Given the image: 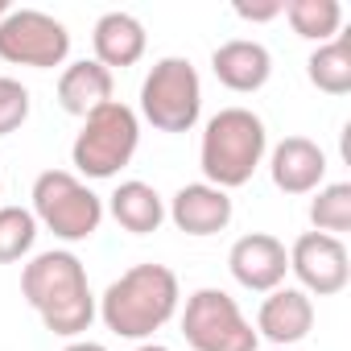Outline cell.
<instances>
[{
  "instance_id": "6da1fadb",
  "label": "cell",
  "mask_w": 351,
  "mask_h": 351,
  "mask_svg": "<svg viewBox=\"0 0 351 351\" xmlns=\"http://www.w3.org/2000/svg\"><path fill=\"white\" fill-rule=\"evenodd\" d=\"M21 298L58 339H79L95 322V293L87 285L83 261L71 248L29 256V265L21 269Z\"/></svg>"
},
{
  "instance_id": "7a4b0ae2",
  "label": "cell",
  "mask_w": 351,
  "mask_h": 351,
  "mask_svg": "<svg viewBox=\"0 0 351 351\" xmlns=\"http://www.w3.org/2000/svg\"><path fill=\"white\" fill-rule=\"evenodd\" d=\"M182 289H178V273L165 265H132L128 273H120L104 298L95 302V314L104 318V326L120 339L145 343L153 339V330H161L173 314H178Z\"/></svg>"
},
{
  "instance_id": "3957f363",
  "label": "cell",
  "mask_w": 351,
  "mask_h": 351,
  "mask_svg": "<svg viewBox=\"0 0 351 351\" xmlns=\"http://www.w3.org/2000/svg\"><path fill=\"white\" fill-rule=\"evenodd\" d=\"M269 153V128L252 108H219L199 141L203 178L219 191L248 186Z\"/></svg>"
},
{
  "instance_id": "277c9868",
  "label": "cell",
  "mask_w": 351,
  "mask_h": 351,
  "mask_svg": "<svg viewBox=\"0 0 351 351\" xmlns=\"http://www.w3.org/2000/svg\"><path fill=\"white\" fill-rule=\"evenodd\" d=\"M136 145H141V116L128 104L112 99L91 116H83V128L71 145V165L83 178L104 182V178H116L136 157Z\"/></svg>"
},
{
  "instance_id": "5b68a950",
  "label": "cell",
  "mask_w": 351,
  "mask_h": 351,
  "mask_svg": "<svg viewBox=\"0 0 351 351\" xmlns=\"http://www.w3.org/2000/svg\"><path fill=\"white\" fill-rule=\"evenodd\" d=\"M34 219L38 228L54 232L62 244H79V240H91L104 223V199L79 178L71 169H46L34 178Z\"/></svg>"
},
{
  "instance_id": "8992f818",
  "label": "cell",
  "mask_w": 351,
  "mask_h": 351,
  "mask_svg": "<svg viewBox=\"0 0 351 351\" xmlns=\"http://www.w3.org/2000/svg\"><path fill=\"white\" fill-rule=\"evenodd\" d=\"M141 116L157 132H191L203 116V83L191 58H157L141 83Z\"/></svg>"
},
{
  "instance_id": "52a82bcc",
  "label": "cell",
  "mask_w": 351,
  "mask_h": 351,
  "mask_svg": "<svg viewBox=\"0 0 351 351\" xmlns=\"http://www.w3.org/2000/svg\"><path fill=\"white\" fill-rule=\"evenodd\" d=\"M182 335L195 351H261V335L228 289H195L182 310Z\"/></svg>"
},
{
  "instance_id": "ba28073f",
  "label": "cell",
  "mask_w": 351,
  "mask_h": 351,
  "mask_svg": "<svg viewBox=\"0 0 351 351\" xmlns=\"http://www.w3.org/2000/svg\"><path fill=\"white\" fill-rule=\"evenodd\" d=\"M0 58L13 66L54 71L71 58V29L42 9H9L0 21Z\"/></svg>"
},
{
  "instance_id": "9c48e42d",
  "label": "cell",
  "mask_w": 351,
  "mask_h": 351,
  "mask_svg": "<svg viewBox=\"0 0 351 351\" xmlns=\"http://www.w3.org/2000/svg\"><path fill=\"white\" fill-rule=\"evenodd\" d=\"M289 273L298 277V289L310 298H335L351 281V256L339 236L306 232L289 248Z\"/></svg>"
},
{
  "instance_id": "30bf717a",
  "label": "cell",
  "mask_w": 351,
  "mask_h": 351,
  "mask_svg": "<svg viewBox=\"0 0 351 351\" xmlns=\"http://www.w3.org/2000/svg\"><path fill=\"white\" fill-rule=\"evenodd\" d=\"M228 269L236 277V285L252 289V293H273L277 285H285L289 273V252L277 236L269 232H248L232 244L228 252Z\"/></svg>"
},
{
  "instance_id": "8fae6325",
  "label": "cell",
  "mask_w": 351,
  "mask_h": 351,
  "mask_svg": "<svg viewBox=\"0 0 351 351\" xmlns=\"http://www.w3.org/2000/svg\"><path fill=\"white\" fill-rule=\"evenodd\" d=\"M269 178L281 195H314L326 186V153L310 136H285L269 149Z\"/></svg>"
},
{
  "instance_id": "7c38bea8",
  "label": "cell",
  "mask_w": 351,
  "mask_h": 351,
  "mask_svg": "<svg viewBox=\"0 0 351 351\" xmlns=\"http://www.w3.org/2000/svg\"><path fill=\"white\" fill-rule=\"evenodd\" d=\"M232 215H236V207H232V195L228 191H219V186H211V182H191V186H182L178 195L169 199V207H165V219L178 228V232H186V236H219L228 223H232Z\"/></svg>"
},
{
  "instance_id": "4fadbf2b",
  "label": "cell",
  "mask_w": 351,
  "mask_h": 351,
  "mask_svg": "<svg viewBox=\"0 0 351 351\" xmlns=\"http://www.w3.org/2000/svg\"><path fill=\"white\" fill-rule=\"evenodd\" d=\"M314 330V298L302 293L298 285H277L273 293H265L261 310H256V335L269 339L273 347H289L302 343Z\"/></svg>"
},
{
  "instance_id": "5bb4252c",
  "label": "cell",
  "mask_w": 351,
  "mask_h": 351,
  "mask_svg": "<svg viewBox=\"0 0 351 351\" xmlns=\"http://www.w3.org/2000/svg\"><path fill=\"white\" fill-rule=\"evenodd\" d=\"M211 71H215V79H219L228 91L252 95V91H261V87L269 83V75H273V54H269V46H261V42H252V38H232V42H223V46L211 54Z\"/></svg>"
},
{
  "instance_id": "9a60e30c",
  "label": "cell",
  "mask_w": 351,
  "mask_h": 351,
  "mask_svg": "<svg viewBox=\"0 0 351 351\" xmlns=\"http://www.w3.org/2000/svg\"><path fill=\"white\" fill-rule=\"evenodd\" d=\"M91 46H95V62L104 71H124V66H136L145 58V46H149V34L145 25L132 17V13H104L91 29Z\"/></svg>"
},
{
  "instance_id": "2e32d148",
  "label": "cell",
  "mask_w": 351,
  "mask_h": 351,
  "mask_svg": "<svg viewBox=\"0 0 351 351\" xmlns=\"http://www.w3.org/2000/svg\"><path fill=\"white\" fill-rule=\"evenodd\" d=\"M112 71H104L95 58H83V62H71L62 75H58V108L71 112V116H91L95 108L112 104Z\"/></svg>"
},
{
  "instance_id": "e0dca14e",
  "label": "cell",
  "mask_w": 351,
  "mask_h": 351,
  "mask_svg": "<svg viewBox=\"0 0 351 351\" xmlns=\"http://www.w3.org/2000/svg\"><path fill=\"white\" fill-rule=\"evenodd\" d=\"M104 211H112V219L124 232H132V236H149V232H157L165 223V199L149 182H136V178L120 182L112 191V199H108Z\"/></svg>"
},
{
  "instance_id": "ac0fdd59",
  "label": "cell",
  "mask_w": 351,
  "mask_h": 351,
  "mask_svg": "<svg viewBox=\"0 0 351 351\" xmlns=\"http://www.w3.org/2000/svg\"><path fill=\"white\" fill-rule=\"evenodd\" d=\"M306 79L322 95H347L351 91V34H335L306 58Z\"/></svg>"
},
{
  "instance_id": "d6986e66",
  "label": "cell",
  "mask_w": 351,
  "mask_h": 351,
  "mask_svg": "<svg viewBox=\"0 0 351 351\" xmlns=\"http://www.w3.org/2000/svg\"><path fill=\"white\" fill-rule=\"evenodd\" d=\"M285 21L306 42H330L343 34V5L339 0H285Z\"/></svg>"
},
{
  "instance_id": "ffe728a7",
  "label": "cell",
  "mask_w": 351,
  "mask_h": 351,
  "mask_svg": "<svg viewBox=\"0 0 351 351\" xmlns=\"http://www.w3.org/2000/svg\"><path fill=\"white\" fill-rule=\"evenodd\" d=\"M310 223L314 232L322 236H339L351 228V182H326L314 191V203H310Z\"/></svg>"
},
{
  "instance_id": "44dd1931",
  "label": "cell",
  "mask_w": 351,
  "mask_h": 351,
  "mask_svg": "<svg viewBox=\"0 0 351 351\" xmlns=\"http://www.w3.org/2000/svg\"><path fill=\"white\" fill-rule=\"evenodd\" d=\"M38 244V219L29 207H0V265L25 261Z\"/></svg>"
},
{
  "instance_id": "7402d4cb",
  "label": "cell",
  "mask_w": 351,
  "mask_h": 351,
  "mask_svg": "<svg viewBox=\"0 0 351 351\" xmlns=\"http://www.w3.org/2000/svg\"><path fill=\"white\" fill-rule=\"evenodd\" d=\"M29 87L21 79H9V75H0V136H9L17 132L25 120H29Z\"/></svg>"
},
{
  "instance_id": "603a6c76",
  "label": "cell",
  "mask_w": 351,
  "mask_h": 351,
  "mask_svg": "<svg viewBox=\"0 0 351 351\" xmlns=\"http://www.w3.org/2000/svg\"><path fill=\"white\" fill-rule=\"evenodd\" d=\"M232 9L240 21H273L285 13V0H236Z\"/></svg>"
},
{
  "instance_id": "cb8c5ba5",
  "label": "cell",
  "mask_w": 351,
  "mask_h": 351,
  "mask_svg": "<svg viewBox=\"0 0 351 351\" xmlns=\"http://www.w3.org/2000/svg\"><path fill=\"white\" fill-rule=\"evenodd\" d=\"M62 351H108V347L104 343H91V339H71Z\"/></svg>"
},
{
  "instance_id": "d4e9b609",
  "label": "cell",
  "mask_w": 351,
  "mask_h": 351,
  "mask_svg": "<svg viewBox=\"0 0 351 351\" xmlns=\"http://www.w3.org/2000/svg\"><path fill=\"white\" fill-rule=\"evenodd\" d=\"M132 351H169V347H165V343H153V339H145V343H136Z\"/></svg>"
},
{
  "instance_id": "484cf974",
  "label": "cell",
  "mask_w": 351,
  "mask_h": 351,
  "mask_svg": "<svg viewBox=\"0 0 351 351\" xmlns=\"http://www.w3.org/2000/svg\"><path fill=\"white\" fill-rule=\"evenodd\" d=\"M5 13H9V0H0V21H5Z\"/></svg>"
},
{
  "instance_id": "4316f807",
  "label": "cell",
  "mask_w": 351,
  "mask_h": 351,
  "mask_svg": "<svg viewBox=\"0 0 351 351\" xmlns=\"http://www.w3.org/2000/svg\"><path fill=\"white\" fill-rule=\"evenodd\" d=\"M269 351H285V347H269Z\"/></svg>"
},
{
  "instance_id": "83f0119b",
  "label": "cell",
  "mask_w": 351,
  "mask_h": 351,
  "mask_svg": "<svg viewBox=\"0 0 351 351\" xmlns=\"http://www.w3.org/2000/svg\"><path fill=\"white\" fill-rule=\"evenodd\" d=\"M0 191H5V182H0Z\"/></svg>"
}]
</instances>
